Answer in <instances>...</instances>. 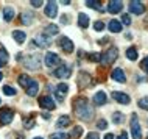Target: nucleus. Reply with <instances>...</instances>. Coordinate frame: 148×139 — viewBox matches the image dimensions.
I'll return each mask as SVG.
<instances>
[{"mask_svg": "<svg viewBox=\"0 0 148 139\" xmlns=\"http://www.w3.org/2000/svg\"><path fill=\"white\" fill-rule=\"evenodd\" d=\"M67 138H69V134L61 133V131H59V133H53V134L50 136V139H67Z\"/></svg>", "mask_w": 148, "mask_h": 139, "instance_id": "34", "label": "nucleus"}, {"mask_svg": "<svg viewBox=\"0 0 148 139\" xmlns=\"http://www.w3.org/2000/svg\"><path fill=\"white\" fill-rule=\"evenodd\" d=\"M83 134V128L79 125H77L75 128H72V131H70V134H69V138L70 139H78L79 136Z\"/></svg>", "mask_w": 148, "mask_h": 139, "instance_id": "25", "label": "nucleus"}, {"mask_svg": "<svg viewBox=\"0 0 148 139\" xmlns=\"http://www.w3.org/2000/svg\"><path fill=\"white\" fill-rule=\"evenodd\" d=\"M13 116H14V111L10 109V108H2L0 109V125H6L13 120Z\"/></svg>", "mask_w": 148, "mask_h": 139, "instance_id": "5", "label": "nucleus"}, {"mask_svg": "<svg viewBox=\"0 0 148 139\" xmlns=\"http://www.w3.org/2000/svg\"><path fill=\"white\" fill-rule=\"evenodd\" d=\"M58 33H59V28L55 23H50V25L45 27V34H58Z\"/></svg>", "mask_w": 148, "mask_h": 139, "instance_id": "28", "label": "nucleus"}, {"mask_svg": "<svg viewBox=\"0 0 148 139\" xmlns=\"http://www.w3.org/2000/svg\"><path fill=\"white\" fill-rule=\"evenodd\" d=\"M56 91H58V92H61V94L66 95V92L69 91V86H67L66 83H59V85L56 86Z\"/></svg>", "mask_w": 148, "mask_h": 139, "instance_id": "33", "label": "nucleus"}, {"mask_svg": "<svg viewBox=\"0 0 148 139\" xmlns=\"http://www.w3.org/2000/svg\"><path fill=\"white\" fill-rule=\"evenodd\" d=\"M33 41H34V44H36V45L42 47V49H45V47H49V45H50V41H49V38H45V34H41V36L34 38Z\"/></svg>", "mask_w": 148, "mask_h": 139, "instance_id": "17", "label": "nucleus"}, {"mask_svg": "<svg viewBox=\"0 0 148 139\" xmlns=\"http://www.w3.org/2000/svg\"><path fill=\"white\" fill-rule=\"evenodd\" d=\"M34 139H42V138H34Z\"/></svg>", "mask_w": 148, "mask_h": 139, "instance_id": "48", "label": "nucleus"}, {"mask_svg": "<svg viewBox=\"0 0 148 139\" xmlns=\"http://www.w3.org/2000/svg\"><path fill=\"white\" fill-rule=\"evenodd\" d=\"M112 98H114V100H117L119 103H122V105H128V103L131 102L130 95H126L123 92H119V91H114V92H112Z\"/></svg>", "mask_w": 148, "mask_h": 139, "instance_id": "14", "label": "nucleus"}, {"mask_svg": "<svg viewBox=\"0 0 148 139\" xmlns=\"http://www.w3.org/2000/svg\"><path fill=\"white\" fill-rule=\"evenodd\" d=\"M0 103H2V100H0Z\"/></svg>", "mask_w": 148, "mask_h": 139, "instance_id": "49", "label": "nucleus"}, {"mask_svg": "<svg viewBox=\"0 0 148 139\" xmlns=\"http://www.w3.org/2000/svg\"><path fill=\"white\" fill-rule=\"evenodd\" d=\"M137 105H139V108H140V109L148 111V97H142L140 100L137 102Z\"/></svg>", "mask_w": 148, "mask_h": 139, "instance_id": "31", "label": "nucleus"}, {"mask_svg": "<svg viewBox=\"0 0 148 139\" xmlns=\"http://www.w3.org/2000/svg\"><path fill=\"white\" fill-rule=\"evenodd\" d=\"M23 64L28 69H39V56L38 55H30L23 59Z\"/></svg>", "mask_w": 148, "mask_h": 139, "instance_id": "9", "label": "nucleus"}, {"mask_svg": "<svg viewBox=\"0 0 148 139\" xmlns=\"http://www.w3.org/2000/svg\"><path fill=\"white\" fill-rule=\"evenodd\" d=\"M109 30L112 31V33H119L120 30H122V23H120L119 21H109Z\"/></svg>", "mask_w": 148, "mask_h": 139, "instance_id": "26", "label": "nucleus"}, {"mask_svg": "<svg viewBox=\"0 0 148 139\" xmlns=\"http://www.w3.org/2000/svg\"><path fill=\"white\" fill-rule=\"evenodd\" d=\"M140 67H142V70H145V72L148 74V56H145L142 59V63H140Z\"/></svg>", "mask_w": 148, "mask_h": 139, "instance_id": "38", "label": "nucleus"}, {"mask_svg": "<svg viewBox=\"0 0 148 139\" xmlns=\"http://www.w3.org/2000/svg\"><path fill=\"white\" fill-rule=\"evenodd\" d=\"M86 6H89V8H94V10H98V11H101V5H100L98 2H95V0H86Z\"/></svg>", "mask_w": 148, "mask_h": 139, "instance_id": "30", "label": "nucleus"}, {"mask_svg": "<svg viewBox=\"0 0 148 139\" xmlns=\"http://www.w3.org/2000/svg\"><path fill=\"white\" fill-rule=\"evenodd\" d=\"M13 38H14V41H16V42L22 44V42H25L27 34L23 33V31H21V30H14V31H13Z\"/></svg>", "mask_w": 148, "mask_h": 139, "instance_id": "20", "label": "nucleus"}, {"mask_svg": "<svg viewBox=\"0 0 148 139\" xmlns=\"http://www.w3.org/2000/svg\"><path fill=\"white\" fill-rule=\"evenodd\" d=\"M33 17H34V16L31 14V13H22V14H21V21H22L23 25H31Z\"/></svg>", "mask_w": 148, "mask_h": 139, "instance_id": "23", "label": "nucleus"}, {"mask_svg": "<svg viewBox=\"0 0 148 139\" xmlns=\"http://www.w3.org/2000/svg\"><path fill=\"white\" fill-rule=\"evenodd\" d=\"M106 102H108V95L103 92V91H98V92L94 95V103L97 106H103Z\"/></svg>", "mask_w": 148, "mask_h": 139, "instance_id": "16", "label": "nucleus"}, {"mask_svg": "<svg viewBox=\"0 0 148 139\" xmlns=\"http://www.w3.org/2000/svg\"><path fill=\"white\" fill-rule=\"evenodd\" d=\"M39 106H41L42 109L53 111L55 108H56V103H55V100L51 97H49V95H44V97L39 98Z\"/></svg>", "mask_w": 148, "mask_h": 139, "instance_id": "4", "label": "nucleus"}, {"mask_svg": "<svg viewBox=\"0 0 148 139\" xmlns=\"http://www.w3.org/2000/svg\"><path fill=\"white\" fill-rule=\"evenodd\" d=\"M130 13L133 14H143L145 13V5H143L142 2H139V0H133V2H130Z\"/></svg>", "mask_w": 148, "mask_h": 139, "instance_id": "6", "label": "nucleus"}, {"mask_svg": "<svg viewBox=\"0 0 148 139\" xmlns=\"http://www.w3.org/2000/svg\"><path fill=\"white\" fill-rule=\"evenodd\" d=\"M126 58L131 59V61L137 59V50H136V47H130V49L126 50Z\"/></svg>", "mask_w": 148, "mask_h": 139, "instance_id": "29", "label": "nucleus"}, {"mask_svg": "<svg viewBox=\"0 0 148 139\" xmlns=\"http://www.w3.org/2000/svg\"><path fill=\"white\" fill-rule=\"evenodd\" d=\"M111 77H112L115 81H119V83H125V81H126L125 72H123L122 69H114V70H112V75H111Z\"/></svg>", "mask_w": 148, "mask_h": 139, "instance_id": "18", "label": "nucleus"}, {"mask_svg": "<svg viewBox=\"0 0 148 139\" xmlns=\"http://www.w3.org/2000/svg\"><path fill=\"white\" fill-rule=\"evenodd\" d=\"M87 58L90 59V61H100L101 56H100L98 53H87Z\"/></svg>", "mask_w": 148, "mask_h": 139, "instance_id": "37", "label": "nucleus"}, {"mask_svg": "<svg viewBox=\"0 0 148 139\" xmlns=\"http://www.w3.org/2000/svg\"><path fill=\"white\" fill-rule=\"evenodd\" d=\"M123 120H125L123 114H120V113H114V116H112V122H114V124H122Z\"/></svg>", "mask_w": 148, "mask_h": 139, "instance_id": "32", "label": "nucleus"}, {"mask_svg": "<svg viewBox=\"0 0 148 139\" xmlns=\"http://www.w3.org/2000/svg\"><path fill=\"white\" fill-rule=\"evenodd\" d=\"M92 83V80H90V75L89 74H86V72H79V75H78V86L79 88H83V86H89Z\"/></svg>", "mask_w": 148, "mask_h": 139, "instance_id": "15", "label": "nucleus"}, {"mask_svg": "<svg viewBox=\"0 0 148 139\" xmlns=\"http://www.w3.org/2000/svg\"><path fill=\"white\" fill-rule=\"evenodd\" d=\"M78 25L81 27V28H87V25H89V16L81 13L78 16Z\"/></svg>", "mask_w": 148, "mask_h": 139, "instance_id": "22", "label": "nucleus"}, {"mask_svg": "<svg viewBox=\"0 0 148 139\" xmlns=\"http://www.w3.org/2000/svg\"><path fill=\"white\" fill-rule=\"evenodd\" d=\"M106 127H108L106 120H98V122H97V128H98V130H105Z\"/></svg>", "mask_w": 148, "mask_h": 139, "instance_id": "40", "label": "nucleus"}, {"mask_svg": "<svg viewBox=\"0 0 148 139\" xmlns=\"http://www.w3.org/2000/svg\"><path fill=\"white\" fill-rule=\"evenodd\" d=\"M123 8V3L120 2V0H111L109 3H108V11H109L111 14H117L122 11Z\"/></svg>", "mask_w": 148, "mask_h": 139, "instance_id": "12", "label": "nucleus"}, {"mask_svg": "<svg viewBox=\"0 0 148 139\" xmlns=\"http://www.w3.org/2000/svg\"><path fill=\"white\" fill-rule=\"evenodd\" d=\"M59 64V56L53 52H47L45 53V66L47 67H55Z\"/></svg>", "mask_w": 148, "mask_h": 139, "instance_id": "11", "label": "nucleus"}, {"mask_svg": "<svg viewBox=\"0 0 148 139\" xmlns=\"http://www.w3.org/2000/svg\"><path fill=\"white\" fill-rule=\"evenodd\" d=\"M73 108H75V114H77L79 119H83V120H90L92 116H94V109H92L90 103L83 97L75 100Z\"/></svg>", "mask_w": 148, "mask_h": 139, "instance_id": "1", "label": "nucleus"}, {"mask_svg": "<svg viewBox=\"0 0 148 139\" xmlns=\"http://www.w3.org/2000/svg\"><path fill=\"white\" fill-rule=\"evenodd\" d=\"M30 3H31V5H33L34 8H39V6H42L44 2H42V0H31Z\"/></svg>", "mask_w": 148, "mask_h": 139, "instance_id": "42", "label": "nucleus"}, {"mask_svg": "<svg viewBox=\"0 0 148 139\" xmlns=\"http://www.w3.org/2000/svg\"><path fill=\"white\" fill-rule=\"evenodd\" d=\"M131 134H133L134 139H142V128H140V125H139L137 114H133V116H131Z\"/></svg>", "mask_w": 148, "mask_h": 139, "instance_id": "3", "label": "nucleus"}, {"mask_svg": "<svg viewBox=\"0 0 148 139\" xmlns=\"http://www.w3.org/2000/svg\"><path fill=\"white\" fill-rule=\"evenodd\" d=\"M17 81H19V85H21L22 86V88L23 89H28L30 88V86L31 85H33V83H34V80H33V78H30L28 77V75H25V74H22V75H19V78H17Z\"/></svg>", "mask_w": 148, "mask_h": 139, "instance_id": "13", "label": "nucleus"}, {"mask_svg": "<svg viewBox=\"0 0 148 139\" xmlns=\"http://www.w3.org/2000/svg\"><path fill=\"white\" fill-rule=\"evenodd\" d=\"M58 45L61 47V49L66 52V53H72V52H73V42H72L69 38H66V36H62L61 39H59V41H58Z\"/></svg>", "mask_w": 148, "mask_h": 139, "instance_id": "10", "label": "nucleus"}, {"mask_svg": "<svg viewBox=\"0 0 148 139\" xmlns=\"http://www.w3.org/2000/svg\"><path fill=\"white\" fill-rule=\"evenodd\" d=\"M117 139H128V134H126L125 131H122V133H120V136H119Z\"/></svg>", "mask_w": 148, "mask_h": 139, "instance_id": "44", "label": "nucleus"}, {"mask_svg": "<svg viewBox=\"0 0 148 139\" xmlns=\"http://www.w3.org/2000/svg\"><path fill=\"white\" fill-rule=\"evenodd\" d=\"M44 13H45V16H47V17H50V19L56 17V16H58V5H56V2H47V6H45V10H44Z\"/></svg>", "mask_w": 148, "mask_h": 139, "instance_id": "8", "label": "nucleus"}, {"mask_svg": "<svg viewBox=\"0 0 148 139\" xmlns=\"http://www.w3.org/2000/svg\"><path fill=\"white\" fill-rule=\"evenodd\" d=\"M70 117L69 116H59L58 119V122H56V127L58 128H66V127H69L70 125Z\"/></svg>", "mask_w": 148, "mask_h": 139, "instance_id": "19", "label": "nucleus"}, {"mask_svg": "<svg viewBox=\"0 0 148 139\" xmlns=\"http://www.w3.org/2000/svg\"><path fill=\"white\" fill-rule=\"evenodd\" d=\"M8 63V52L5 47H0V67L6 66Z\"/></svg>", "mask_w": 148, "mask_h": 139, "instance_id": "24", "label": "nucleus"}, {"mask_svg": "<svg viewBox=\"0 0 148 139\" xmlns=\"http://www.w3.org/2000/svg\"><path fill=\"white\" fill-rule=\"evenodd\" d=\"M86 139H100V136H98V133L92 131V133H89V134H87V138H86Z\"/></svg>", "mask_w": 148, "mask_h": 139, "instance_id": "43", "label": "nucleus"}, {"mask_svg": "<svg viewBox=\"0 0 148 139\" xmlns=\"http://www.w3.org/2000/svg\"><path fill=\"white\" fill-rule=\"evenodd\" d=\"M33 125H34V116H31L30 120H25V127H27V128H31Z\"/></svg>", "mask_w": 148, "mask_h": 139, "instance_id": "41", "label": "nucleus"}, {"mask_svg": "<svg viewBox=\"0 0 148 139\" xmlns=\"http://www.w3.org/2000/svg\"><path fill=\"white\" fill-rule=\"evenodd\" d=\"M122 22L125 23V25H131V17L128 14H122Z\"/></svg>", "mask_w": 148, "mask_h": 139, "instance_id": "39", "label": "nucleus"}, {"mask_svg": "<svg viewBox=\"0 0 148 139\" xmlns=\"http://www.w3.org/2000/svg\"><path fill=\"white\" fill-rule=\"evenodd\" d=\"M94 28L97 30V31H101V30H105V23H103L101 21H95V23H94Z\"/></svg>", "mask_w": 148, "mask_h": 139, "instance_id": "36", "label": "nucleus"}, {"mask_svg": "<svg viewBox=\"0 0 148 139\" xmlns=\"http://www.w3.org/2000/svg\"><path fill=\"white\" fill-rule=\"evenodd\" d=\"M70 75H72V67L69 64H62L55 70V77L58 78H69Z\"/></svg>", "mask_w": 148, "mask_h": 139, "instance_id": "7", "label": "nucleus"}, {"mask_svg": "<svg viewBox=\"0 0 148 139\" xmlns=\"http://www.w3.org/2000/svg\"><path fill=\"white\" fill-rule=\"evenodd\" d=\"M13 17H14V10L11 6H5L3 8V19H5L6 22H10V21H13Z\"/></svg>", "mask_w": 148, "mask_h": 139, "instance_id": "21", "label": "nucleus"}, {"mask_svg": "<svg viewBox=\"0 0 148 139\" xmlns=\"http://www.w3.org/2000/svg\"><path fill=\"white\" fill-rule=\"evenodd\" d=\"M42 117H44V119H50V114H49V113H44Z\"/></svg>", "mask_w": 148, "mask_h": 139, "instance_id": "46", "label": "nucleus"}, {"mask_svg": "<svg viewBox=\"0 0 148 139\" xmlns=\"http://www.w3.org/2000/svg\"><path fill=\"white\" fill-rule=\"evenodd\" d=\"M117 56H119V50L115 49V47H111L109 50H106L105 53H101L100 63H101V66H109V64H112L115 59H117Z\"/></svg>", "mask_w": 148, "mask_h": 139, "instance_id": "2", "label": "nucleus"}, {"mask_svg": "<svg viewBox=\"0 0 148 139\" xmlns=\"http://www.w3.org/2000/svg\"><path fill=\"white\" fill-rule=\"evenodd\" d=\"M105 139H114V134H111V133H108L106 136H105Z\"/></svg>", "mask_w": 148, "mask_h": 139, "instance_id": "45", "label": "nucleus"}, {"mask_svg": "<svg viewBox=\"0 0 148 139\" xmlns=\"http://www.w3.org/2000/svg\"><path fill=\"white\" fill-rule=\"evenodd\" d=\"M3 94L5 95H16V89L11 88V86H5L3 88Z\"/></svg>", "mask_w": 148, "mask_h": 139, "instance_id": "35", "label": "nucleus"}, {"mask_svg": "<svg viewBox=\"0 0 148 139\" xmlns=\"http://www.w3.org/2000/svg\"><path fill=\"white\" fill-rule=\"evenodd\" d=\"M2 78H3V75H2V72H0V81H2Z\"/></svg>", "mask_w": 148, "mask_h": 139, "instance_id": "47", "label": "nucleus"}, {"mask_svg": "<svg viewBox=\"0 0 148 139\" xmlns=\"http://www.w3.org/2000/svg\"><path fill=\"white\" fill-rule=\"evenodd\" d=\"M38 91H39V85H38V81L34 80L33 85H31L28 89H27V95H30V97H34V95H38Z\"/></svg>", "mask_w": 148, "mask_h": 139, "instance_id": "27", "label": "nucleus"}]
</instances>
